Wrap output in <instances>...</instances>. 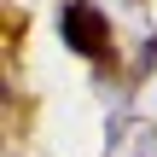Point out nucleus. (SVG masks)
Instances as JSON below:
<instances>
[{"label": "nucleus", "instance_id": "obj_1", "mask_svg": "<svg viewBox=\"0 0 157 157\" xmlns=\"http://www.w3.org/2000/svg\"><path fill=\"white\" fill-rule=\"evenodd\" d=\"M58 29H64V47H76L82 58H111V23H105L87 0H70Z\"/></svg>", "mask_w": 157, "mask_h": 157}]
</instances>
